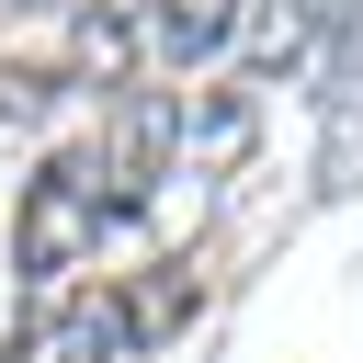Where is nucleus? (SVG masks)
I'll return each instance as SVG.
<instances>
[{
	"label": "nucleus",
	"mask_w": 363,
	"mask_h": 363,
	"mask_svg": "<svg viewBox=\"0 0 363 363\" xmlns=\"http://www.w3.org/2000/svg\"><path fill=\"white\" fill-rule=\"evenodd\" d=\"M170 159H182V91H147V79L102 91V136L79 147V170H91L102 216H136V204H159Z\"/></svg>",
	"instance_id": "f257e3e1"
},
{
	"label": "nucleus",
	"mask_w": 363,
	"mask_h": 363,
	"mask_svg": "<svg viewBox=\"0 0 363 363\" xmlns=\"http://www.w3.org/2000/svg\"><path fill=\"white\" fill-rule=\"evenodd\" d=\"M91 250H102V193H91L79 159H45V170L23 182V204H11V284H23L34 306H57V284H68Z\"/></svg>",
	"instance_id": "f03ea898"
},
{
	"label": "nucleus",
	"mask_w": 363,
	"mask_h": 363,
	"mask_svg": "<svg viewBox=\"0 0 363 363\" xmlns=\"http://www.w3.org/2000/svg\"><path fill=\"white\" fill-rule=\"evenodd\" d=\"M0 363H147V329L125 306V284H91V295H57L23 318V340Z\"/></svg>",
	"instance_id": "7ed1b4c3"
},
{
	"label": "nucleus",
	"mask_w": 363,
	"mask_h": 363,
	"mask_svg": "<svg viewBox=\"0 0 363 363\" xmlns=\"http://www.w3.org/2000/svg\"><path fill=\"white\" fill-rule=\"evenodd\" d=\"M318 182L363 193V0L340 23V68H329V113H318Z\"/></svg>",
	"instance_id": "20e7f679"
},
{
	"label": "nucleus",
	"mask_w": 363,
	"mask_h": 363,
	"mask_svg": "<svg viewBox=\"0 0 363 363\" xmlns=\"http://www.w3.org/2000/svg\"><path fill=\"white\" fill-rule=\"evenodd\" d=\"M238 11H250V0H136V34H147V57L204 68V57L238 45Z\"/></svg>",
	"instance_id": "39448f33"
},
{
	"label": "nucleus",
	"mask_w": 363,
	"mask_h": 363,
	"mask_svg": "<svg viewBox=\"0 0 363 363\" xmlns=\"http://www.w3.org/2000/svg\"><path fill=\"white\" fill-rule=\"evenodd\" d=\"M250 23V57H261V79H284V68H306L340 23H352V0H250L238 11Z\"/></svg>",
	"instance_id": "423d86ee"
},
{
	"label": "nucleus",
	"mask_w": 363,
	"mask_h": 363,
	"mask_svg": "<svg viewBox=\"0 0 363 363\" xmlns=\"http://www.w3.org/2000/svg\"><path fill=\"white\" fill-rule=\"evenodd\" d=\"M193 295H204V284H193V261H147V272L125 284V306H136V329H147V352H159V340H170V329L193 318Z\"/></svg>",
	"instance_id": "0eeeda50"
}]
</instances>
